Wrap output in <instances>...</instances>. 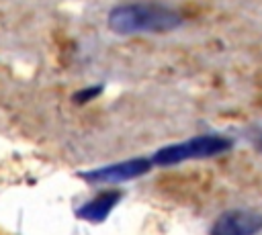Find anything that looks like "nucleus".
I'll return each instance as SVG.
<instances>
[{
	"mask_svg": "<svg viewBox=\"0 0 262 235\" xmlns=\"http://www.w3.org/2000/svg\"><path fill=\"white\" fill-rule=\"evenodd\" d=\"M184 22L182 14L162 2L133 0L111 8L106 25L117 35H160L176 31Z\"/></svg>",
	"mask_w": 262,
	"mask_h": 235,
	"instance_id": "f257e3e1",
	"label": "nucleus"
},
{
	"mask_svg": "<svg viewBox=\"0 0 262 235\" xmlns=\"http://www.w3.org/2000/svg\"><path fill=\"white\" fill-rule=\"evenodd\" d=\"M231 147H233V141L225 135H215V133L194 135L180 143H172V145L158 149L151 155V161H154V166L168 168V166H178V163H184L190 159L215 157V155L227 153Z\"/></svg>",
	"mask_w": 262,
	"mask_h": 235,
	"instance_id": "f03ea898",
	"label": "nucleus"
},
{
	"mask_svg": "<svg viewBox=\"0 0 262 235\" xmlns=\"http://www.w3.org/2000/svg\"><path fill=\"white\" fill-rule=\"evenodd\" d=\"M151 166H154L151 157H131V159L108 163L90 172H82L80 176L90 184H121V182H129L145 176L151 170Z\"/></svg>",
	"mask_w": 262,
	"mask_h": 235,
	"instance_id": "7ed1b4c3",
	"label": "nucleus"
},
{
	"mask_svg": "<svg viewBox=\"0 0 262 235\" xmlns=\"http://www.w3.org/2000/svg\"><path fill=\"white\" fill-rule=\"evenodd\" d=\"M262 233V213L252 208H231L221 213L209 235H260Z\"/></svg>",
	"mask_w": 262,
	"mask_h": 235,
	"instance_id": "20e7f679",
	"label": "nucleus"
},
{
	"mask_svg": "<svg viewBox=\"0 0 262 235\" xmlns=\"http://www.w3.org/2000/svg\"><path fill=\"white\" fill-rule=\"evenodd\" d=\"M121 198H123V194L119 190H104V192L96 194L94 198L86 200L84 204H80L76 215H78V219H82L86 223H102L113 213V208L121 202Z\"/></svg>",
	"mask_w": 262,
	"mask_h": 235,
	"instance_id": "39448f33",
	"label": "nucleus"
},
{
	"mask_svg": "<svg viewBox=\"0 0 262 235\" xmlns=\"http://www.w3.org/2000/svg\"><path fill=\"white\" fill-rule=\"evenodd\" d=\"M102 86L100 84H96V86H88V88H82V90H78L76 94H74V102H78V104H86V102H90V100H94V98H98L100 94H102Z\"/></svg>",
	"mask_w": 262,
	"mask_h": 235,
	"instance_id": "423d86ee",
	"label": "nucleus"
},
{
	"mask_svg": "<svg viewBox=\"0 0 262 235\" xmlns=\"http://www.w3.org/2000/svg\"><path fill=\"white\" fill-rule=\"evenodd\" d=\"M258 147H260V149H262V137H260V139H258Z\"/></svg>",
	"mask_w": 262,
	"mask_h": 235,
	"instance_id": "0eeeda50",
	"label": "nucleus"
}]
</instances>
